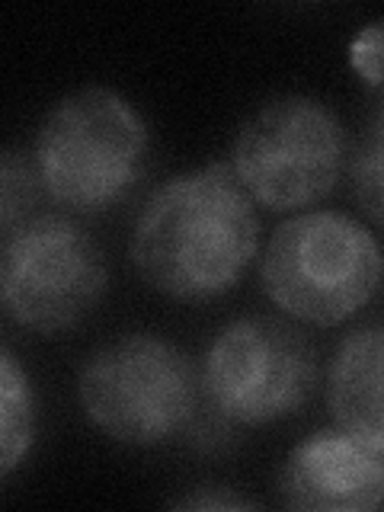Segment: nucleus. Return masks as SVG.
<instances>
[{
  "label": "nucleus",
  "mask_w": 384,
  "mask_h": 512,
  "mask_svg": "<svg viewBox=\"0 0 384 512\" xmlns=\"http://www.w3.org/2000/svg\"><path fill=\"white\" fill-rule=\"evenodd\" d=\"M148 164V128L119 93L90 87L61 100L39 128V186L77 215H100L132 189Z\"/></svg>",
  "instance_id": "2"
},
{
  "label": "nucleus",
  "mask_w": 384,
  "mask_h": 512,
  "mask_svg": "<svg viewBox=\"0 0 384 512\" xmlns=\"http://www.w3.org/2000/svg\"><path fill=\"white\" fill-rule=\"evenodd\" d=\"M317 378L314 349L272 317H240L208 346L202 391L224 423L266 426L295 413Z\"/></svg>",
  "instance_id": "7"
},
{
  "label": "nucleus",
  "mask_w": 384,
  "mask_h": 512,
  "mask_svg": "<svg viewBox=\"0 0 384 512\" xmlns=\"http://www.w3.org/2000/svg\"><path fill=\"white\" fill-rule=\"evenodd\" d=\"M336 426L384 455V324L349 333L327 378Z\"/></svg>",
  "instance_id": "9"
},
{
  "label": "nucleus",
  "mask_w": 384,
  "mask_h": 512,
  "mask_svg": "<svg viewBox=\"0 0 384 512\" xmlns=\"http://www.w3.org/2000/svg\"><path fill=\"white\" fill-rule=\"evenodd\" d=\"M231 157L250 199L272 212H298L340 183L346 135L324 103L292 93L253 112Z\"/></svg>",
  "instance_id": "5"
},
{
  "label": "nucleus",
  "mask_w": 384,
  "mask_h": 512,
  "mask_svg": "<svg viewBox=\"0 0 384 512\" xmlns=\"http://www.w3.org/2000/svg\"><path fill=\"white\" fill-rule=\"evenodd\" d=\"M381 279H384V272H381Z\"/></svg>",
  "instance_id": "15"
},
{
  "label": "nucleus",
  "mask_w": 384,
  "mask_h": 512,
  "mask_svg": "<svg viewBox=\"0 0 384 512\" xmlns=\"http://www.w3.org/2000/svg\"><path fill=\"white\" fill-rule=\"evenodd\" d=\"M180 506L186 509H234V506H253L250 500H237V496H212V493H199L189 496V500H180Z\"/></svg>",
  "instance_id": "14"
},
{
  "label": "nucleus",
  "mask_w": 384,
  "mask_h": 512,
  "mask_svg": "<svg viewBox=\"0 0 384 512\" xmlns=\"http://www.w3.org/2000/svg\"><path fill=\"white\" fill-rule=\"evenodd\" d=\"M32 439H36V397L20 362L10 349H4L0 356V471L10 474L29 455Z\"/></svg>",
  "instance_id": "10"
},
{
  "label": "nucleus",
  "mask_w": 384,
  "mask_h": 512,
  "mask_svg": "<svg viewBox=\"0 0 384 512\" xmlns=\"http://www.w3.org/2000/svg\"><path fill=\"white\" fill-rule=\"evenodd\" d=\"M352 68H356L368 84L384 90V23L365 26L352 39Z\"/></svg>",
  "instance_id": "13"
},
{
  "label": "nucleus",
  "mask_w": 384,
  "mask_h": 512,
  "mask_svg": "<svg viewBox=\"0 0 384 512\" xmlns=\"http://www.w3.org/2000/svg\"><path fill=\"white\" fill-rule=\"evenodd\" d=\"M282 503L308 512H365L384 503V455L340 426L314 432L288 455Z\"/></svg>",
  "instance_id": "8"
},
{
  "label": "nucleus",
  "mask_w": 384,
  "mask_h": 512,
  "mask_svg": "<svg viewBox=\"0 0 384 512\" xmlns=\"http://www.w3.org/2000/svg\"><path fill=\"white\" fill-rule=\"evenodd\" d=\"M0 292L10 320L36 333L80 324L106 292V263L87 231L61 215L20 221L7 234Z\"/></svg>",
  "instance_id": "6"
},
{
  "label": "nucleus",
  "mask_w": 384,
  "mask_h": 512,
  "mask_svg": "<svg viewBox=\"0 0 384 512\" xmlns=\"http://www.w3.org/2000/svg\"><path fill=\"white\" fill-rule=\"evenodd\" d=\"M36 189H42L36 167H29L26 160H20L13 151H7L4 167H0V212H4V231L7 234L26 215V208L32 205V199H36Z\"/></svg>",
  "instance_id": "12"
},
{
  "label": "nucleus",
  "mask_w": 384,
  "mask_h": 512,
  "mask_svg": "<svg viewBox=\"0 0 384 512\" xmlns=\"http://www.w3.org/2000/svg\"><path fill=\"white\" fill-rule=\"evenodd\" d=\"M384 256L372 231L343 212H304L279 224L263 256V288L282 314L336 327L381 285Z\"/></svg>",
  "instance_id": "3"
},
{
  "label": "nucleus",
  "mask_w": 384,
  "mask_h": 512,
  "mask_svg": "<svg viewBox=\"0 0 384 512\" xmlns=\"http://www.w3.org/2000/svg\"><path fill=\"white\" fill-rule=\"evenodd\" d=\"M349 176L362 212L384 224V106L368 125L359 151L352 154Z\"/></svg>",
  "instance_id": "11"
},
{
  "label": "nucleus",
  "mask_w": 384,
  "mask_h": 512,
  "mask_svg": "<svg viewBox=\"0 0 384 512\" xmlns=\"http://www.w3.org/2000/svg\"><path fill=\"white\" fill-rule=\"evenodd\" d=\"M260 221L231 167L212 164L173 176L141 208L132 234L138 276L176 301H208L244 279Z\"/></svg>",
  "instance_id": "1"
},
{
  "label": "nucleus",
  "mask_w": 384,
  "mask_h": 512,
  "mask_svg": "<svg viewBox=\"0 0 384 512\" xmlns=\"http://www.w3.org/2000/svg\"><path fill=\"white\" fill-rule=\"evenodd\" d=\"M80 404L109 439L157 445L196 420L199 378L173 343L135 333L103 346L84 365Z\"/></svg>",
  "instance_id": "4"
}]
</instances>
